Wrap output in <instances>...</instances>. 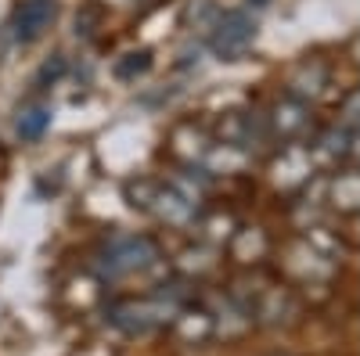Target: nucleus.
I'll return each instance as SVG.
<instances>
[{"mask_svg":"<svg viewBox=\"0 0 360 356\" xmlns=\"http://www.w3.org/2000/svg\"><path fill=\"white\" fill-rule=\"evenodd\" d=\"M148 65H152V62H148V54L141 51V54H130L127 62H119V65H115V76H119V79H130V76L144 72Z\"/></svg>","mask_w":360,"mask_h":356,"instance_id":"obj_5","label":"nucleus"},{"mask_svg":"<svg viewBox=\"0 0 360 356\" xmlns=\"http://www.w3.org/2000/svg\"><path fill=\"white\" fill-rule=\"evenodd\" d=\"M62 72H65V62H62V58L54 54V62H47V65H44L40 79H58V76H62Z\"/></svg>","mask_w":360,"mask_h":356,"instance_id":"obj_6","label":"nucleus"},{"mask_svg":"<svg viewBox=\"0 0 360 356\" xmlns=\"http://www.w3.org/2000/svg\"><path fill=\"white\" fill-rule=\"evenodd\" d=\"M47 123H51V112H47V108H29V112L18 119V137H22V140H37V137L47 130Z\"/></svg>","mask_w":360,"mask_h":356,"instance_id":"obj_4","label":"nucleus"},{"mask_svg":"<svg viewBox=\"0 0 360 356\" xmlns=\"http://www.w3.org/2000/svg\"><path fill=\"white\" fill-rule=\"evenodd\" d=\"M54 0H22V8L15 15V29H18V40L22 44H33L44 37V29L54 18Z\"/></svg>","mask_w":360,"mask_h":356,"instance_id":"obj_3","label":"nucleus"},{"mask_svg":"<svg viewBox=\"0 0 360 356\" xmlns=\"http://www.w3.org/2000/svg\"><path fill=\"white\" fill-rule=\"evenodd\" d=\"M155 259V245L148 237H115V242L105 249V274L119 277V274H130V270H141L144 263Z\"/></svg>","mask_w":360,"mask_h":356,"instance_id":"obj_1","label":"nucleus"},{"mask_svg":"<svg viewBox=\"0 0 360 356\" xmlns=\"http://www.w3.org/2000/svg\"><path fill=\"white\" fill-rule=\"evenodd\" d=\"M252 40H256V25H252L245 15L231 11V15H224L220 25L213 29L209 47H213L220 58H242V54L252 47Z\"/></svg>","mask_w":360,"mask_h":356,"instance_id":"obj_2","label":"nucleus"}]
</instances>
